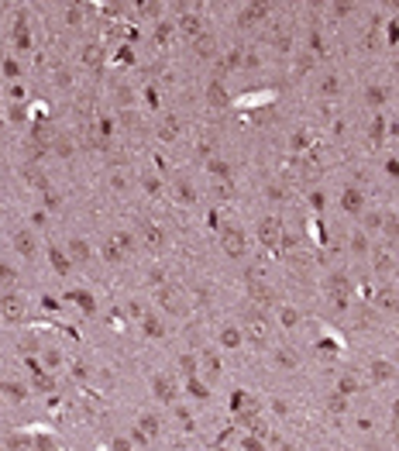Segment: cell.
<instances>
[{"instance_id": "6da1fadb", "label": "cell", "mask_w": 399, "mask_h": 451, "mask_svg": "<svg viewBox=\"0 0 399 451\" xmlns=\"http://www.w3.org/2000/svg\"><path fill=\"white\" fill-rule=\"evenodd\" d=\"M372 375H375V379H389V375H392V365H389V362H375V365H372Z\"/></svg>"}, {"instance_id": "7a4b0ae2", "label": "cell", "mask_w": 399, "mask_h": 451, "mask_svg": "<svg viewBox=\"0 0 399 451\" xmlns=\"http://www.w3.org/2000/svg\"><path fill=\"white\" fill-rule=\"evenodd\" d=\"M344 207H348V210H358V207H362V197H358V193H348V197H344Z\"/></svg>"}, {"instance_id": "3957f363", "label": "cell", "mask_w": 399, "mask_h": 451, "mask_svg": "<svg viewBox=\"0 0 399 451\" xmlns=\"http://www.w3.org/2000/svg\"><path fill=\"white\" fill-rule=\"evenodd\" d=\"M389 234H392V238H399V220H389Z\"/></svg>"}]
</instances>
